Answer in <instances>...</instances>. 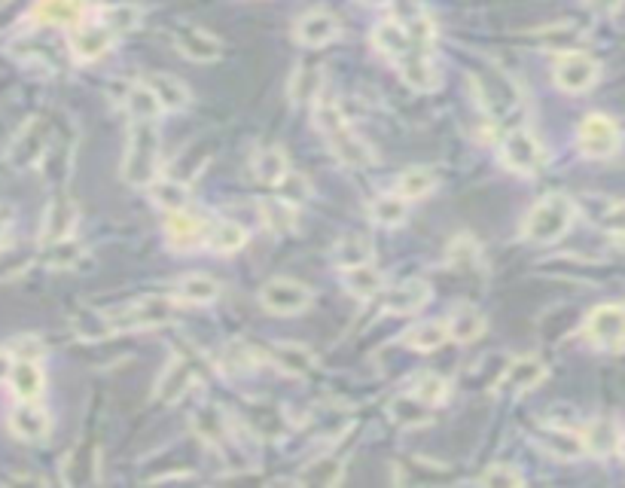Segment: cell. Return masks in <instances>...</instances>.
<instances>
[{
  "instance_id": "6da1fadb",
  "label": "cell",
  "mask_w": 625,
  "mask_h": 488,
  "mask_svg": "<svg viewBox=\"0 0 625 488\" xmlns=\"http://www.w3.org/2000/svg\"><path fill=\"white\" fill-rule=\"evenodd\" d=\"M162 168V135L156 119H132L129 144L122 156V180L132 187H150Z\"/></svg>"
},
{
  "instance_id": "7a4b0ae2",
  "label": "cell",
  "mask_w": 625,
  "mask_h": 488,
  "mask_svg": "<svg viewBox=\"0 0 625 488\" xmlns=\"http://www.w3.org/2000/svg\"><path fill=\"white\" fill-rule=\"evenodd\" d=\"M577 220V205L565 193H549L543 196L525 217L522 235L534 244H552L558 238H565L568 229Z\"/></svg>"
},
{
  "instance_id": "3957f363",
  "label": "cell",
  "mask_w": 625,
  "mask_h": 488,
  "mask_svg": "<svg viewBox=\"0 0 625 488\" xmlns=\"http://www.w3.org/2000/svg\"><path fill=\"white\" fill-rule=\"evenodd\" d=\"M174 299L168 296H144L125 309L107 312L110 330L113 333H125V330H150V327H162L168 321H174Z\"/></svg>"
},
{
  "instance_id": "277c9868",
  "label": "cell",
  "mask_w": 625,
  "mask_h": 488,
  "mask_svg": "<svg viewBox=\"0 0 625 488\" xmlns=\"http://www.w3.org/2000/svg\"><path fill=\"white\" fill-rule=\"evenodd\" d=\"M52 144V132H49V122L43 116H34L28 119L25 126L19 129V135L13 138L10 150H7V159L13 168L25 171V168H34L46 159V150Z\"/></svg>"
},
{
  "instance_id": "5b68a950",
  "label": "cell",
  "mask_w": 625,
  "mask_h": 488,
  "mask_svg": "<svg viewBox=\"0 0 625 488\" xmlns=\"http://www.w3.org/2000/svg\"><path fill=\"white\" fill-rule=\"evenodd\" d=\"M500 159H504V165L522 177H534L543 162H546V153H543V144L537 141L534 132L528 129H513L507 132V138L500 141Z\"/></svg>"
},
{
  "instance_id": "8992f818",
  "label": "cell",
  "mask_w": 625,
  "mask_h": 488,
  "mask_svg": "<svg viewBox=\"0 0 625 488\" xmlns=\"http://www.w3.org/2000/svg\"><path fill=\"white\" fill-rule=\"evenodd\" d=\"M598 61L580 49L574 52H561L555 68H552V80L561 92H571V95H580L586 89H592L598 83Z\"/></svg>"
},
{
  "instance_id": "52a82bcc",
  "label": "cell",
  "mask_w": 625,
  "mask_h": 488,
  "mask_svg": "<svg viewBox=\"0 0 625 488\" xmlns=\"http://www.w3.org/2000/svg\"><path fill=\"white\" fill-rule=\"evenodd\" d=\"M583 333L595 348H604V351L625 348V305H613V302L598 305L586 318Z\"/></svg>"
},
{
  "instance_id": "ba28073f",
  "label": "cell",
  "mask_w": 625,
  "mask_h": 488,
  "mask_svg": "<svg viewBox=\"0 0 625 488\" xmlns=\"http://www.w3.org/2000/svg\"><path fill=\"white\" fill-rule=\"evenodd\" d=\"M619 141H622L619 126L604 113H589L580 122L577 144H580V153L589 156V159H610L619 150Z\"/></svg>"
},
{
  "instance_id": "9c48e42d",
  "label": "cell",
  "mask_w": 625,
  "mask_h": 488,
  "mask_svg": "<svg viewBox=\"0 0 625 488\" xmlns=\"http://www.w3.org/2000/svg\"><path fill=\"white\" fill-rule=\"evenodd\" d=\"M260 302L272 315H299L311 305V290L293 278H272L260 290Z\"/></svg>"
},
{
  "instance_id": "30bf717a",
  "label": "cell",
  "mask_w": 625,
  "mask_h": 488,
  "mask_svg": "<svg viewBox=\"0 0 625 488\" xmlns=\"http://www.w3.org/2000/svg\"><path fill=\"white\" fill-rule=\"evenodd\" d=\"M116 43V34L104 22H80L71 28V52L77 61H98L110 52Z\"/></svg>"
},
{
  "instance_id": "8fae6325",
  "label": "cell",
  "mask_w": 625,
  "mask_h": 488,
  "mask_svg": "<svg viewBox=\"0 0 625 488\" xmlns=\"http://www.w3.org/2000/svg\"><path fill=\"white\" fill-rule=\"evenodd\" d=\"M199 379V366H196V357L190 354H180L174 357L168 366H165V373L159 376V385H156V394L159 400L165 403H177L186 391H190Z\"/></svg>"
},
{
  "instance_id": "7c38bea8",
  "label": "cell",
  "mask_w": 625,
  "mask_h": 488,
  "mask_svg": "<svg viewBox=\"0 0 625 488\" xmlns=\"http://www.w3.org/2000/svg\"><path fill=\"white\" fill-rule=\"evenodd\" d=\"M427 299H430V284L424 278H406V281L394 284L391 290H385L382 312H388V315H415L418 309H424Z\"/></svg>"
},
{
  "instance_id": "4fadbf2b",
  "label": "cell",
  "mask_w": 625,
  "mask_h": 488,
  "mask_svg": "<svg viewBox=\"0 0 625 488\" xmlns=\"http://www.w3.org/2000/svg\"><path fill=\"white\" fill-rule=\"evenodd\" d=\"M10 431L22 443H43L52 431V418L43 406L19 400V406L10 412Z\"/></svg>"
},
{
  "instance_id": "5bb4252c",
  "label": "cell",
  "mask_w": 625,
  "mask_h": 488,
  "mask_svg": "<svg viewBox=\"0 0 625 488\" xmlns=\"http://www.w3.org/2000/svg\"><path fill=\"white\" fill-rule=\"evenodd\" d=\"M165 235L171 241V248L177 251H196L199 244H205L208 238V223L199 217V214H190V211H171L168 220H165Z\"/></svg>"
},
{
  "instance_id": "9a60e30c",
  "label": "cell",
  "mask_w": 625,
  "mask_h": 488,
  "mask_svg": "<svg viewBox=\"0 0 625 488\" xmlns=\"http://www.w3.org/2000/svg\"><path fill=\"white\" fill-rule=\"evenodd\" d=\"M339 34H342V25L327 10H311V13L299 16V22L293 25V37L302 46H311V49H318V46H327V43L339 40Z\"/></svg>"
},
{
  "instance_id": "2e32d148",
  "label": "cell",
  "mask_w": 625,
  "mask_h": 488,
  "mask_svg": "<svg viewBox=\"0 0 625 488\" xmlns=\"http://www.w3.org/2000/svg\"><path fill=\"white\" fill-rule=\"evenodd\" d=\"M327 141H330V150L333 156L345 165V168H369L372 165V150L369 144L348 126V122H342V126L330 129L327 132Z\"/></svg>"
},
{
  "instance_id": "e0dca14e",
  "label": "cell",
  "mask_w": 625,
  "mask_h": 488,
  "mask_svg": "<svg viewBox=\"0 0 625 488\" xmlns=\"http://www.w3.org/2000/svg\"><path fill=\"white\" fill-rule=\"evenodd\" d=\"M174 46L180 49L183 58L190 61H199V65H208V61H217L223 46L214 34H208L205 28H196V25H183L174 31Z\"/></svg>"
},
{
  "instance_id": "ac0fdd59",
  "label": "cell",
  "mask_w": 625,
  "mask_h": 488,
  "mask_svg": "<svg viewBox=\"0 0 625 488\" xmlns=\"http://www.w3.org/2000/svg\"><path fill=\"white\" fill-rule=\"evenodd\" d=\"M77 223V205L68 196H55L46 211H43V226H40V244H52L61 238H71Z\"/></svg>"
},
{
  "instance_id": "d6986e66",
  "label": "cell",
  "mask_w": 625,
  "mask_h": 488,
  "mask_svg": "<svg viewBox=\"0 0 625 488\" xmlns=\"http://www.w3.org/2000/svg\"><path fill=\"white\" fill-rule=\"evenodd\" d=\"M537 443L561 461H577L586 455V440L577 431H568V427H540L537 431Z\"/></svg>"
},
{
  "instance_id": "ffe728a7",
  "label": "cell",
  "mask_w": 625,
  "mask_h": 488,
  "mask_svg": "<svg viewBox=\"0 0 625 488\" xmlns=\"http://www.w3.org/2000/svg\"><path fill=\"white\" fill-rule=\"evenodd\" d=\"M10 385H13V394L19 400H28V403H37L46 391V376L40 370L37 360H28V357H19L13 360V370H10Z\"/></svg>"
},
{
  "instance_id": "44dd1931",
  "label": "cell",
  "mask_w": 625,
  "mask_h": 488,
  "mask_svg": "<svg viewBox=\"0 0 625 488\" xmlns=\"http://www.w3.org/2000/svg\"><path fill=\"white\" fill-rule=\"evenodd\" d=\"M40 25H55V28H74L83 22L86 7L83 0H37V7L31 13Z\"/></svg>"
},
{
  "instance_id": "7402d4cb",
  "label": "cell",
  "mask_w": 625,
  "mask_h": 488,
  "mask_svg": "<svg viewBox=\"0 0 625 488\" xmlns=\"http://www.w3.org/2000/svg\"><path fill=\"white\" fill-rule=\"evenodd\" d=\"M287 92L296 104H315L324 92V71L311 61H302V65L290 74Z\"/></svg>"
},
{
  "instance_id": "603a6c76",
  "label": "cell",
  "mask_w": 625,
  "mask_h": 488,
  "mask_svg": "<svg viewBox=\"0 0 625 488\" xmlns=\"http://www.w3.org/2000/svg\"><path fill=\"white\" fill-rule=\"evenodd\" d=\"M375 251H372V241L360 232H348L336 241V248H333V263L336 269H357V266H366L372 263Z\"/></svg>"
},
{
  "instance_id": "cb8c5ba5",
  "label": "cell",
  "mask_w": 625,
  "mask_h": 488,
  "mask_svg": "<svg viewBox=\"0 0 625 488\" xmlns=\"http://www.w3.org/2000/svg\"><path fill=\"white\" fill-rule=\"evenodd\" d=\"M543 379H546V363L543 360H537V357H519V360H513L507 366V373H504V379H500V385L516 391V394H522V391L537 388Z\"/></svg>"
},
{
  "instance_id": "d4e9b609",
  "label": "cell",
  "mask_w": 625,
  "mask_h": 488,
  "mask_svg": "<svg viewBox=\"0 0 625 488\" xmlns=\"http://www.w3.org/2000/svg\"><path fill=\"white\" fill-rule=\"evenodd\" d=\"M193 431H196L205 443L223 446L226 437H229V418H226V412H223L220 406L205 403V406H199L196 415H193Z\"/></svg>"
},
{
  "instance_id": "484cf974",
  "label": "cell",
  "mask_w": 625,
  "mask_h": 488,
  "mask_svg": "<svg viewBox=\"0 0 625 488\" xmlns=\"http://www.w3.org/2000/svg\"><path fill=\"white\" fill-rule=\"evenodd\" d=\"M446 327H449V339L467 345V342H476L485 333V315L476 309V305H458V309L449 315Z\"/></svg>"
},
{
  "instance_id": "4316f807",
  "label": "cell",
  "mask_w": 625,
  "mask_h": 488,
  "mask_svg": "<svg viewBox=\"0 0 625 488\" xmlns=\"http://www.w3.org/2000/svg\"><path fill=\"white\" fill-rule=\"evenodd\" d=\"M150 196L165 214L183 211V208H190V183L174 180V177H159L150 183Z\"/></svg>"
},
{
  "instance_id": "83f0119b",
  "label": "cell",
  "mask_w": 625,
  "mask_h": 488,
  "mask_svg": "<svg viewBox=\"0 0 625 488\" xmlns=\"http://www.w3.org/2000/svg\"><path fill=\"white\" fill-rule=\"evenodd\" d=\"M144 86L156 95L162 110H183L186 104H190V89L168 74H150L144 80Z\"/></svg>"
},
{
  "instance_id": "f1b7e54d",
  "label": "cell",
  "mask_w": 625,
  "mask_h": 488,
  "mask_svg": "<svg viewBox=\"0 0 625 488\" xmlns=\"http://www.w3.org/2000/svg\"><path fill=\"white\" fill-rule=\"evenodd\" d=\"M342 284H345V290H348L351 296H357V299H372L375 293H382L385 278H382V272L375 269L372 263H366V266H357V269H345V272H342Z\"/></svg>"
},
{
  "instance_id": "f546056e",
  "label": "cell",
  "mask_w": 625,
  "mask_h": 488,
  "mask_svg": "<svg viewBox=\"0 0 625 488\" xmlns=\"http://www.w3.org/2000/svg\"><path fill=\"white\" fill-rule=\"evenodd\" d=\"M247 241V232L232 223V220H217V223H208V238L205 244L214 251V254H235L244 248Z\"/></svg>"
},
{
  "instance_id": "4dcf8cb0",
  "label": "cell",
  "mask_w": 625,
  "mask_h": 488,
  "mask_svg": "<svg viewBox=\"0 0 625 488\" xmlns=\"http://www.w3.org/2000/svg\"><path fill=\"white\" fill-rule=\"evenodd\" d=\"M406 217H409V199H403L400 193L375 196L369 205V220L379 226H400Z\"/></svg>"
},
{
  "instance_id": "1f68e13d",
  "label": "cell",
  "mask_w": 625,
  "mask_h": 488,
  "mask_svg": "<svg viewBox=\"0 0 625 488\" xmlns=\"http://www.w3.org/2000/svg\"><path fill=\"white\" fill-rule=\"evenodd\" d=\"M174 293H177V299L190 302V305H208L220 296V284L208 275H186L177 281Z\"/></svg>"
},
{
  "instance_id": "d6a6232c",
  "label": "cell",
  "mask_w": 625,
  "mask_h": 488,
  "mask_svg": "<svg viewBox=\"0 0 625 488\" xmlns=\"http://www.w3.org/2000/svg\"><path fill=\"white\" fill-rule=\"evenodd\" d=\"M403 342L415 351H436L440 345L449 342V327H446V321H421L412 330H406Z\"/></svg>"
},
{
  "instance_id": "836d02e7",
  "label": "cell",
  "mask_w": 625,
  "mask_h": 488,
  "mask_svg": "<svg viewBox=\"0 0 625 488\" xmlns=\"http://www.w3.org/2000/svg\"><path fill=\"white\" fill-rule=\"evenodd\" d=\"M388 415L400 424V427H421L430 421V406L424 400H418L415 394H400L391 400Z\"/></svg>"
},
{
  "instance_id": "e575fe53",
  "label": "cell",
  "mask_w": 625,
  "mask_h": 488,
  "mask_svg": "<svg viewBox=\"0 0 625 488\" xmlns=\"http://www.w3.org/2000/svg\"><path fill=\"white\" fill-rule=\"evenodd\" d=\"M287 171H290V162H287V156H284L281 147H263L254 156V174L263 183H272V187H278Z\"/></svg>"
},
{
  "instance_id": "d590c367",
  "label": "cell",
  "mask_w": 625,
  "mask_h": 488,
  "mask_svg": "<svg viewBox=\"0 0 625 488\" xmlns=\"http://www.w3.org/2000/svg\"><path fill=\"white\" fill-rule=\"evenodd\" d=\"M586 452H595V455H610L619 449V427L610 421V418H598L586 427Z\"/></svg>"
},
{
  "instance_id": "8d00e7d4",
  "label": "cell",
  "mask_w": 625,
  "mask_h": 488,
  "mask_svg": "<svg viewBox=\"0 0 625 488\" xmlns=\"http://www.w3.org/2000/svg\"><path fill=\"white\" fill-rule=\"evenodd\" d=\"M433 190H436V174H433V168H424V165L406 168L397 180V193L403 199H424Z\"/></svg>"
},
{
  "instance_id": "74e56055",
  "label": "cell",
  "mask_w": 625,
  "mask_h": 488,
  "mask_svg": "<svg viewBox=\"0 0 625 488\" xmlns=\"http://www.w3.org/2000/svg\"><path fill=\"white\" fill-rule=\"evenodd\" d=\"M272 360L281 373H290V376H302L311 370V363H315V357H311V351L305 345H278L272 351Z\"/></svg>"
},
{
  "instance_id": "f35d334b",
  "label": "cell",
  "mask_w": 625,
  "mask_h": 488,
  "mask_svg": "<svg viewBox=\"0 0 625 488\" xmlns=\"http://www.w3.org/2000/svg\"><path fill=\"white\" fill-rule=\"evenodd\" d=\"M125 110H129L132 119H159V116L165 113V110L159 107L156 95L144 86V80L135 83L129 92H125Z\"/></svg>"
},
{
  "instance_id": "ab89813d",
  "label": "cell",
  "mask_w": 625,
  "mask_h": 488,
  "mask_svg": "<svg viewBox=\"0 0 625 488\" xmlns=\"http://www.w3.org/2000/svg\"><path fill=\"white\" fill-rule=\"evenodd\" d=\"M342 473H345V464L339 458H318L299 473V482H305V485H336V482H342Z\"/></svg>"
},
{
  "instance_id": "60d3db41",
  "label": "cell",
  "mask_w": 625,
  "mask_h": 488,
  "mask_svg": "<svg viewBox=\"0 0 625 488\" xmlns=\"http://www.w3.org/2000/svg\"><path fill=\"white\" fill-rule=\"evenodd\" d=\"M80 260H83V248L77 241H71V238H61V241L46 244V263L52 269H74Z\"/></svg>"
},
{
  "instance_id": "b9f144b4",
  "label": "cell",
  "mask_w": 625,
  "mask_h": 488,
  "mask_svg": "<svg viewBox=\"0 0 625 488\" xmlns=\"http://www.w3.org/2000/svg\"><path fill=\"white\" fill-rule=\"evenodd\" d=\"M101 22L119 37V34H125V31H132V28L141 25V10L132 7V4H116V7L101 10Z\"/></svg>"
},
{
  "instance_id": "7bdbcfd3",
  "label": "cell",
  "mask_w": 625,
  "mask_h": 488,
  "mask_svg": "<svg viewBox=\"0 0 625 488\" xmlns=\"http://www.w3.org/2000/svg\"><path fill=\"white\" fill-rule=\"evenodd\" d=\"M412 394L418 400H424L427 406H440L446 397H449V385L443 376H436V373H421L415 382H412Z\"/></svg>"
},
{
  "instance_id": "ee69618b",
  "label": "cell",
  "mask_w": 625,
  "mask_h": 488,
  "mask_svg": "<svg viewBox=\"0 0 625 488\" xmlns=\"http://www.w3.org/2000/svg\"><path fill=\"white\" fill-rule=\"evenodd\" d=\"M260 211H263V220H266V226H269L272 232H290V229H293V205L284 202L281 196L266 199V202L260 205Z\"/></svg>"
},
{
  "instance_id": "f6af8a7d",
  "label": "cell",
  "mask_w": 625,
  "mask_h": 488,
  "mask_svg": "<svg viewBox=\"0 0 625 488\" xmlns=\"http://www.w3.org/2000/svg\"><path fill=\"white\" fill-rule=\"evenodd\" d=\"M543 40V49H558V52H574L577 43L583 40V31H577L574 25H555V28H546L540 34Z\"/></svg>"
},
{
  "instance_id": "bcb514c9",
  "label": "cell",
  "mask_w": 625,
  "mask_h": 488,
  "mask_svg": "<svg viewBox=\"0 0 625 488\" xmlns=\"http://www.w3.org/2000/svg\"><path fill=\"white\" fill-rule=\"evenodd\" d=\"M476 482L479 485H491V488H516V485L525 482V476L513 464H491L488 470L479 473Z\"/></svg>"
},
{
  "instance_id": "7dc6e473",
  "label": "cell",
  "mask_w": 625,
  "mask_h": 488,
  "mask_svg": "<svg viewBox=\"0 0 625 488\" xmlns=\"http://www.w3.org/2000/svg\"><path fill=\"white\" fill-rule=\"evenodd\" d=\"M74 327H77V333L83 336V339H104V336H113V330H110V321H107V315H101V312H80L77 318H74Z\"/></svg>"
},
{
  "instance_id": "c3c4849f",
  "label": "cell",
  "mask_w": 625,
  "mask_h": 488,
  "mask_svg": "<svg viewBox=\"0 0 625 488\" xmlns=\"http://www.w3.org/2000/svg\"><path fill=\"white\" fill-rule=\"evenodd\" d=\"M278 190H281V199H284V202H290L293 208H296V205H302V202L311 196L308 180H305L302 174H296V171H287V174H284V180L278 183Z\"/></svg>"
},
{
  "instance_id": "681fc988",
  "label": "cell",
  "mask_w": 625,
  "mask_h": 488,
  "mask_svg": "<svg viewBox=\"0 0 625 488\" xmlns=\"http://www.w3.org/2000/svg\"><path fill=\"white\" fill-rule=\"evenodd\" d=\"M229 373H244V370H250V366H254V351H250L244 342H232L226 351H223V360H220Z\"/></svg>"
},
{
  "instance_id": "f907efd6",
  "label": "cell",
  "mask_w": 625,
  "mask_h": 488,
  "mask_svg": "<svg viewBox=\"0 0 625 488\" xmlns=\"http://www.w3.org/2000/svg\"><path fill=\"white\" fill-rule=\"evenodd\" d=\"M601 226H604L610 235H625V202L610 205L607 214L601 217Z\"/></svg>"
},
{
  "instance_id": "816d5d0a",
  "label": "cell",
  "mask_w": 625,
  "mask_h": 488,
  "mask_svg": "<svg viewBox=\"0 0 625 488\" xmlns=\"http://www.w3.org/2000/svg\"><path fill=\"white\" fill-rule=\"evenodd\" d=\"M10 354L16 357H28V360H37L43 354V345H37V339H16V345L10 348Z\"/></svg>"
},
{
  "instance_id": "f5cc1de1",
  "label": "cell",
  "mask_w": 625,
  "mask_h": 488,
  "mask_svg": "<svg viewBox=\"0 0 625 488\" xmlns=\"http://www.w3.org/2000/svg\"><path fill=\"white\" fill-rule=\"evenodd\" d=\"M13 223H16V211H13V205L0 202V241H4V238L10 235Z\"/></svg>"
},
{
  "instance_id": "db71d44e",
  "label": "cell",
  "mask_w": 625,
  "mask_h": 488,
  "mask_svg": "<svg viewBox=\"0 0 625 488\" xmlns=\"http://www.w3.org/2000/svg\"><path fill=\"white\" fill-rule=\"evenodd\" d=\"M586 4H589V10H595V13L607 16V13L622 10V7H625V0H586Z\"/></svg>"
},
{
  "instance_id": "11a10c76",
  "label": "cell",
  "mask_w": 625,
  "mask_h": 488,
  "mask_svg": "<svg viewBox=\"0 0 625 488\" xmlns=\"http://www.w3.org/2000/svg\"><path fill=\"white\" fill-rule=\"evenodd\" d=\"M10 370H13V354L10 351H0V382L10 379Z\"/></svg>"
},
{
  "instance_id": "9f6ffc18",
  "label": "cell",
  "mask_w": 625,
  "mask_h": 488,
  "mask_svg": "<svg viewBox=\"0 0 625 488\" xmlns=\"http://www.w3.org/2000/svg\"><path fill=\"white\" fill-rule=\"evenodd\" d=\"M363 4H385V0H363Z\"/></svg>"
}]
</instances>
